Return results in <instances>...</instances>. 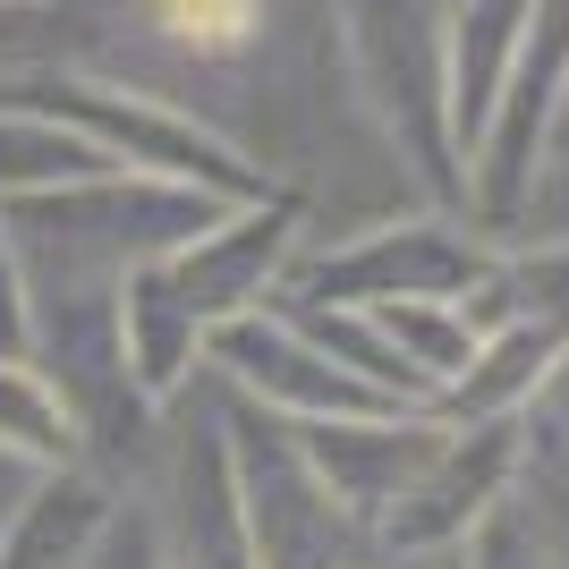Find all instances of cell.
Here are the masks:
<instances>
[{
	"instance_id": "6da1fadb",
	"label": "cell",
	"mask_w": 569,
	"mask_h": 569,
	"mask_svg": "<svg viewBox=\"0 0 569 569\" xmlns=\"http://www.w3.org/2000/svg\"><path fill=\"white\" fill-rule=\"evenodd\" d=\"M315 468L332 485V501H357V510H382L417 485V468L442 459V433L433 426H315L307 433Z\"/></svg>"
},
{
	"instance_id": "7a4b0ae2",
	"label": "cell",
	"mask_w": 569,
	"mask_h": 569,
	"mask_svg": "<svg viewBox=\"0 0 569 569\" xmlns=\"http://www.w3.org/2000/svg\"><path fill=\"white\" fill-rule=\"evenodd\" d=\"M476 272H485L476 247H459V238H442L433 221H417V230L375 238V247L349 256V263H323V289H357V298H442V289H468Z\"/></svg>"
},
{
	"instance_id": "3957f363",
	"label": "cell",
	"mask_w": 569,
	"mask_h": 569,
	"mask_svg": "<svg viewBox=\"0 0 569 569\" xmlns=\"http://www.w3.org/2000/svg\"><path fill=\"white\" fill-rule=\"evenodd\" d=\"M281 238H289V213L238 221V230H196V247L170 263V289L196 307V323H204V315H230V307H247V298L263 289Z\"/></svg>"
},
{
	"instance_id": "277c9868",
	"label": "cell",
	"mask_w": 569,
	"mask_h": 569,
	"mask_svg": "<svg viewBox=\"0 0 569 569\" xmlns=\"http://www.w3.org/2000/svg\"><path fill=\"white\" fill-rule=\"evenodd\" d=\"M221 357H238L247 366V382H263V400H298V408H349V417H391V391H375V382H340L323 375V357L315 349H289L281 332H256V323H230L221 332Z\"/></svg>"
},
{
	"instance_id": "5b68a950",
	"label": "cell",
	"mask_w": 569,
	"mask_h": 569,
	"mask_svg": "<svg viewBox=\"0 0 569 569\" xmlns=\"http://www.w3.org/2000/svg\"><path fill=\"white\" fill-rule=\"evenodd\" d=\"M527 0H476L468 9V34H459V86H451V128L476 137L485 111H493V77H501V51H510V26H519Z\"/></svg>"
},
{
	"instance_id": "8992f818",
	"label": "cell",
	"mask_w": 569,
	"mask_h": 569,
	"mask_svg": "<svg viewBox=\"0 0 569 569\" xmlns=\"http://www.w3.org/2000/svg\"><path fill=\"white\" fill-rule=\"evenodd\" d=\"M263 0H153V26L188 51H238L256 34Z\"/></svg>"
},
{
	"instance_id": "52a82bcc",
	"label": "cell",
	"mask_w": 569,
	"mask_h": 569,
	"mask_svg": "<svg viewBox=\"0 0 569 569\" xmlns=\"http://www.w3.org/2000/svg\"><path fill=\"white\" fill-rule=\"evenodd\" d=\"M0 433L26 442V451H69V417L51 408V391L26 382V375H9V366H0Z\"/></svg>"
},
{
	"instance_id": "ba28073f",
	"label": "cell",
	"mask_w": 569,
	"mask_h": 569,
	"mask_svg": "<svg viewBox=\"0 0 569 569\" xmlns=\"http://www.w3.org/2000/svg\"><path fill=\"white\" fill-rule=\"evenodd\" d=\"M417 569H451V561H417Z\"/></svg>"
}]
</instances>
